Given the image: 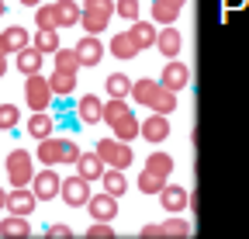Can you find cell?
Masks as SVG:
<instances>
[{
  "mask_svg": "<svg viewBox=\"0 0 249 239\" xmlns=\"http://www.w3.org/2000/svg\"><path fill=\"white\" fill-rule=\"evenodd\" d=\"M111 14H114V0H83L80 24L87 28V35H101L111 21Z\"/></svg>",
  "mask_w": 249,
  "mask_h": 239,
  "instance_id": "obj_3",
  "label": "cell"
},
{
  "mask_svg": "<svg viewBox=\"0 0 249 239\" xmlns=\"http://www.w3.org/2000/svg\"><path fill=\"white\" fill-rule=\"evenodd\" d=\"M55 70H70V73H76V70H80V55H76V49H55Z\"/></svg>",
  "mask_w": 249,
  "mask_h": 239,
  "instance_id": "obj_32",
  "label": "cell"
},
{
  "mask_svg": "<svg viewBox=\"0 0 249 239\" xmlns=\"http://www.w3.org/2000/svg\"><path fill=\"white\" fill-rule=\"evenodd\" d=\"M31 45H35L42 55H55V49H59V35H55V28H38V35L31 38Z\"/></svg>",
  "mask_w": 249,
  "mask_h": 239,
  "instance_id": "obj_26",
  "label": "cell"
},
{
  "mask_svg": "<svg viewBox=\"0 0 249 239\" xmlns=\"http://www.w3.org/2000/svg\"><path fill=\"white\" fill-rule=\"evenodd\" d=\"M35 21H38V28H59L55 4H38V11H35Z\"/></svg>",
  "mask_w": 249,
  "mask_h": 239,
  "instance_id": "obj_34",
  "label": "cell"
},
{
  "mask_svg": "<svg viewBox=\"0 0 249 239\" xmlns=\"http://www.w3.org/2000/svg\"><path fill=\"white\" fill-rule=\"evenodd\" d=\"M87 236H90V239H111V236H114V229H111L107 222H97V219H93V225L87 229Z\"/></svg>",
  "mask_w": 249,
  "mask_h": 239,
  "instance_id": "obj_37",
  "label": "cell"
},
{
  "mask_svg": "<svg viewBox=\"0 0 249 239\" xmlns=\"http://www.w3.org/2000/svg\"><path fill=\"white\" fill-rule=\"evenodd\" d=\"M83 149L73 142V139H38V160L45 166H55V163H76Z\"/></svg>",
  "mask_w": 249,
  "mask_h": 239,
  "instance_id": "obj_2",
  "label": "cell"
},
{
  "mask_svg": "<svg viewBox=\"0 0 249 239\" xmlns=\"http://www.w3.org/2000/svg\"><path fill=\"white\" fill-rule=\"evenodd\" d=\"M59 187H62V181L55 177V170H42V173H35L31 177V191H35V198L38 201H52V198H59Z\"/></svg>",
  "mask_w": 249,
  "mask_h": 239,
  "instance_id": "obj_8",
  "label": "cell"
},
{
  "mask_svg": "<svg viewBox=\"0 0 249 239\" xmlns=\"http://www.w3.org/2000/svg\"><path fill=\"white\" fill-rule=\"evenodd\" d=\"M76 170H80V177H87V181H101L104 170H107V163L97 156V149H93V153H80Z\"/></svg>",
  "mask_w": 249,
  "mask_h": 239,
  "instance_id": "obj_16",
  "label": "cell"
},
{
  "mask_svg": "<svg viewBox=\"0 0 249 239\" xmlns=\"http://www.w3.org/2000/svg\"><path fill=\"white\" fill-rule=\"evenodd\" d=\"M139 135H145L149 142H163L166 135H170V122H166V114L163 111H152L145 122H142V132Z\"/></svg>",
  "mask_w": 249,
  "mask_h": 239,
  "instance_id": "obj_13",
  "label": "cell"
},
{
  "mask_svg": "<svg viewBox=\"0 0 249 239\" xmlns=\"http://www.w3.org/2000/svg\"><path fill=\"white\" fill-rule=\"evenodd\" d=\"M31 177H35L31 153H28V149H11V156H7V181H11L14 187H28Z\"/></svg>",
  "mask_w": 249,
  "mask_h": 239,
  "instance_id": "obj_4",
  "label": "cell"
},
{
  "mask_svg": "<svg viewBox=\"0 0 249 239\" xmlns=\"http://www.w3.org/2000/svg\"><path fill=\"white\" fill-rule=\"evenodd\" d=\"M18 122H21V111H18L14 104H0V132L14 129Z\"/></svg>",
  "mask_w": 249,
  "mask_h": 239,
  "instance_id": "obj_35",
  "label": "cell"
},
{
  "mask_svg": "<svg viewBox=\"0 0 249 239\" xmlns=\"http://www.w3.org/2000/svg\"><path fill=\"white\" fill-rule=\"evenodd\" d=\"M132 38L139 42V49H152L156 45V28H152V21H132Z\"/></svg>",
  "mask_w": 249,
  "mask_h": 239,
  "instance_id": "obj_25",
  "label": "cell"
},
{
  "mask_svg": "<svg viewBox=\"0 0 249 239\" xmlns=\"http://www.w3.org/2000/svg\"><path fill=\"white\" fill-rule=\"evenodd\" d=\"M4 208H7V191L0 187V212H4Z\"/></svg>",
  "mask_w": 249,
  "mask_h": 239,
  "instance_id": "obj_40",
  "label": "cell"
},
{
  "mask_svg": "<svg viewBox=\"0 0 249 239\" xmlns=\"http://www.w3.org/2000/svg\"><path fill=\"white\" fill-rule=\"evenodd\" d=\"M49 236H59V239H66V236H73V232H70V225H52V229H49Z\"/></svg>",
  "mask_w": 249,
  "mask_h": 239,
  "instance_id": "obj_38",
  "label": "cell"
},
{
  "mask_svg": "<svg viewBox=\"0 0 249 239\" xmlns=\"http://www.w3.org/2000/svg\"><path fill=\"white\" fill-rule=\"evenodd\" d=\"M11 52V45H7V35H0V55H7Z\"/></svg>",
  "mask_w": 249,
  "mask_h": 239,
  "instance_id": "obj_39",
  "label": "cell"
},
{
  "mask_svg": "<svg viewBox=\"0 0 249 239\" xmlns=\"http://www.w3.org/2000/svg\"><path fill=\"white\" fill-rule=\"evenodd\" d=\"M163 187H166V177L152 173V170H142V173H139V191H142V194H160Z\"/></svg>",
  "mask_w": 249,
  "mask_h": 239,
  "instance_id": "obj_27",
  "label": "cell"
},
{
  "mask_svg": "<svg viewBox=\"0 0 249 239\" xmlns=\"http://www.w3.org/2000/svg\"><path fill=\"white\" fill-rule=\"evenodd\" d=\"M76 114L83 125H97V122H104V104L97 101V94H87V97H80Z\"/></svg>",
  "mask_w": 249,
  "mask_h": 239,
  "instance_id": "obj_15",
  "label": "cell"
},
{
  "mask_svg": "<svg viewBox=\"0 0 249 239\" xmlns=\"http://www.w3.org/2000/svg\"><path fill=\"white\" fill-rule=\"evenodd\" d=\"M156 49H160L166 59H177L183 49V35L177 32L173 24H163V32H156Z\"/></svg>",
  "mask_w": 249,
  "mask_h": 239,
  "instance_id": "obj_11",
  "label": "cell"
},
{
  "mask_svg": "<svg viewBox=\"0 0 249 239\" xmlns=\"http://www.w3.org/2000/svg\"><path fill=\"white\" fill-rule=\"evenodd\" d=\"M142 49H139V42L132 38V32H121V35H114L111 38V55H118V59H135Z\"/></svg>",
  "mask_w": 249,
  "mask_h": 239,
  "instance_id": "obj_19",
  "label": "cell"
},
{
  "mask_svg": "<svg viewBox=\"0 0 249 239\" xmlns=\"http://www.w3.org/2000/svg\"><path fill=\"white\" fill-rule=\"evenodd\" d=\"M28 232H31V225L24 215H11V219L0 222V236H28Z\"/></svg>",
  "mask_w": 249,
  "mask_h": 239,
  "instance_id": "obj_29",
  "label": "cell"
},
{
  "mask_svg": "<svg viewBox=\"0 0 249 239\" xmlns=\"http://www.w3.org/2000/svg\"><path fill=\"white\" fill-rule=\"evenodd\" d=\"M114 14L135 21V18H139V0H118V4H114Z\"/></svg>",
  "mask_w": 249,
  "mask_h": 239,
  "instance_id": "obj_36",
  "label": "cell"
},
{
  "mask_svg": "<svg viewBox=\"0 0 249 239\" xmlns=\"http://www.w3.org/2000/svg\"><path fill=\"white\" fill-rule=\"evenodd\" d=\"M107 94L111 97H128L132 94V80L124 76V73H111L107 76Z\"/></svg>",
  "mask_w": 249,
  "mask_h": 239,
  "instance_id": "obj_30",
  "label": "cell"
},
{
  "mask_svg": "<svg viewBox=\"0 0 249 239\" xmlns=\"http://www.w3.org/2000/svg\"><path fill=\"white\" fill-rule=\"evenodd\" d=\"M24 97L31 104V111H49L52 104V83L42 76V73H28V83H24Z\"/></svg>",
  "mask_w": 249,
  "mask_h": 239,
  "instance_id": "obj_5",
  "label": "cell"
},
{
  "mask_svg": "<svg viewBox=\"0 0 249 239\" xmlns=\"http://www.w3.org/2000/svg\"><path fill=\"white\" fill-rule=\"evenodd\" d=\"M160 198H163V208H166V212H183V208L187 204H191V194H187L180 184H166L163 191H160Z\"/></svg>",
  "mask_w": 249,
  "mask_h": 239,
  "instance_id": "obj_17",
  "label": "cell"
},
{
  "mask_svg": "<svg viewBox=\"0 0 249 239\" xmlns=\"http://www.w3.org/2000/svg\"><path fill=\"white\" fill-rule=\"evenodd\" d=\"M7 45H11V52H21L24 45H31V38H28V32H24V28L21 24H14V28H7Z\"/></svg>",
  "mask_w": 249,
  "mask_h": 239,
  "instance_id": "obj_33",
  "label": "cell"
},
{
  "mask_svg": "<svg viewBox=\"0 0 249 239\" xmlns=\"http://www.w3.org/2000/svg\"><path fill=\"white\" fill-rule=\"evenodd\" d=\"M132 97L139 104H145L149 111H163V114H170L177 108V94L166 91L160 80H139V83H132Z\"/></svg>",
  "mask_w": 249,
  "mask_h": 239,
  "instance_id": "obj_1",
  "label": "cell"
},
{
  "mask_svg": "<svg viewBox=\"0 0 249 239\" xmlns=\"http://www.w3.org/2000/svg\"><path fill=\"white\" fill-rule=\"evenodd\" d=\"M160 83L166 87V91H173V94H180L187 83H191V70H187L183 63H177V59H170V63L163 66V76H160Z\"/></svg>",
  "mask_w": 249,
  "mask_h": 239,
  "instance_id": "obj_9",
  "label": "cell"
},
{
  "mask_svg": "<svg viewBox=\"0 0 249 239\" xmlns=\"http://www.w3.org/2000/svg\"><path fill=\"white\" fill-rule=\"evenodd\" d=\"M55 18H59V28L80 24V18H83V7H80V4H73V0H59V4H55Z\"/></svg>",
  "mask_w": 249,
  "mask_h": 239,
  "instance_id": "obj_20",
  "label": "cell"
},
{
  "mask_svg": "<svg viewBox=\"0 0 249 239\" xmlns=\"http://www.w3.org/2000/svg\"><path fill=\"white\" fill-rule=\"evenodd\" d=\"M35 191L31 187H14L11 194H7V212H14V215H28V212H35Z\"/></svg>",
  "mask_w": 249,
  "mask_h": 239,
  "instance_id": "obj_14",
  "label": "cell"
},
{
  "mask_svg": "<svg viewBox=\"0 0 249 239\" xmlns=\"http://www.w3.org/2000/svg\"><path fill=\"white\" fill-rule=\"evenodd\" d=\"M187 232H191V225H187L183 219H170V222H163V225H145V229H142L145 239H156V236H187Z\"/></svg>",
  "mask_w": 249,
  "mask_h": 239,
  "instance_id": "obj_18",
  "label": "cell"
},
{
  "mask_svg": "<svg viewBox=\"0 0 249 239\" xmlns=\"http://www.w3.org/2000/svg\"><path fill=\"white\" fill-rule=\"evenodd\" d=\"M21 4H24V7H38V4H42V0H21Z\"/></svg>",
  "mask_w": 249,
  "mask_h": 239,
  "instance_id": "obj_42",
  "label": "cell"
},
{
  "mask_svg": "<svg viewBox=\"0 0 249 239\" xmlns=\"http://www.w3.org/2000/svg\"><path fill=\"white\" fill-rule=\"evenodd\" d=\"M145 170L160 173V177H170V173H173V156H170V153H152V156L145 160Z\"/></svg>",
  "mask_w": 249,
  "mask_h": 239,
  "instance_id": "obj_28",
  "label": "cell"
},
{
  "mask_svg": "<svg viewBox=\"0 0 249 239\" xmlns=\"http://www.w3.org/2000/svg\"><path fill=\"white\" fill-rule=\"evenodd\" d=\"M101 181H104V191H107V194H114V198H121L124 191H128V181H124V170H118V166H107Z\"/></svg>",
  "mask_w": 249,
  "mask_h": 239,
  "instance_id": "obj_21",
  "label": "cell"
},
{
  "mask_svg": "<svg viewBox=\"0 0 249 239\" xmlns=\"http://www.w3.org/2000/svg\"><path fill=\"white\" fill-rule=\"evenodd\" d=\"M59 198L66 201V204H73V208H80V204H87L90 201V181L87 177H70V181H62V187H59Z\"/></svg>",
  "mask_w": 249,
  "mask_h": 239,
  "instance_id": "obj_7",
  "label": "cell"
},
{
  "mask_svg": "<svg viewBox=\"0 0 249 239\" xmlns=\"http://www.w3.org/2000/svg\"><path fill=\"white\" fill-rule=\"evenodd\" d=\"M0 18H4V0H0Z\"/></svg>",
  "mask_w": 249,
  "mask_h": 239,
  "instance_id": "obj_44",
  "label": "cell"
},
{
  "mask_svg": "<svg viewBox=\"0 0 249 239\" xmlns=\"http://www.w3.org/2000/svg\"><path fill=\"white\" fill-rule=\"evenodd\" d=\"M49 83H52V94H73L76 91V73H70V70H55L52 76H49Z\"/></svg>",
  "mask_w": 249,
  "mask_h": 239,
  "instance_id": "obj_24",
  "label": "cell"
},
{
  "mask_svg": "<svg viewBox=\"0 0 249 239\" xmlns=\"http://www.w3.org/2000/svg\"><path fill=\"white\" fill-rule=\"evenodd\" d=\"M166 4H173V7H183V4H187V0H166Z\"/></svg>",
  "mask_w": 249,
  "mask_h": 239,
  "instance_id": "obj_43",
  "label": "cell"
},
{
  "mask_svg": "<svg viewBox=\"0 0 249 239\" xmlns=\"http://www.w3.org/2000/svg\"><path fill=\"white\" fill-rule=\"evenodd\" d=\"M177 14H180V7L166 4V0H156V4H152V21H160V24H173Z\"/></svg>",
  "mask_w": 249,
  "mask_h": 239,
  "instance_id": "obj_31",
  "label": "cell"
},
{
  "mask_svg": "<svg viewBox=\"0 0 249 239\" xmlns=\"http://www.w3.org/2000/svg\"><path fill=\"white\" fill-rule=\"evenodd\" d=\"M7 73V55H0V76Z\"/></svg>",
  "mask_w": 249,
  "mask_h": 239,
  "instance_id": "obj_41",
  "label": "cell"
},
{
  "mask_svg": "<svg viewBox=\"0 0 249 239\" xmlns=\"http://www.w3.org/2000/svg\"><path fill=\"white\" fill-rule=\"evenodd\" d=\"M18 70H21V73H38V70H42V52H38L35 45H24V49L18 52Z\"/></svg>",
  "mask_w": 249,
  "mask_h": 239,
  "instance_id": "obj_23",
  "label": "cell"
},
{
  "mask_svg": "<svg viewBox=\"0 0 249 239\" xmlns=\"http://www.w3.org/2000/svg\"><path fill=\"white\" fill-rule=\"evenodd\" d=\"M97 156L107 163V166H118V170H128L132 166V149L128 142H121V139H101L97 142Z\"/></svg>",
  "mask_w": 249,
  "mask_h": 239,
  "instance_id": "obj_6",
  "label": "cell"
},
{
  "mask_svg": "<svg viewBox=\"0 0 249 239\" xmlns=\"http://www.w3.org/2000/svg\"><path fill=\"white\" fill-rule=\"evenodd\" d=\"M73 49H76V55H80V66H97V63H101V55H104V45L97 42V35L80 38Z\"/></svg>",
  "mask_w": 249,
  "mask_h": 239,
  "instance_id": "obj_12",
  "label": "cell"
},
{
  "mask_svg": "<svg viewBox=\"0 0 249 239\" xmlns=\"http://www.w3.org/2000/svg\"><path fill=\"white\" fill-rule=\"evenodd\" d=\"M87 208H90V215L97 219V222H111L114 215H118V198L114 194H90V201H87Z\"/></svg>",
  "mask_w": 249,
  "mask_h": 239,
  "instance_id": "obj_10",
  "label": "cell"
},
{
  "mask_svg": "<svg viewBox=\"0 0 249 239\" xmlns=\"http://www.w3.org/2000/svg\"><path fill=\"white\" fill-rule=\"evenodd\" d=\"M52 129H55V122H52L49 111H35V114H31V122H28V132L35 135V139H49Z\"/></svg>",
  "mask_w": 249,
  "mask_h": 239,
  "instance_id": "obj_22",
  "label": "cell"
}]
</instances>
